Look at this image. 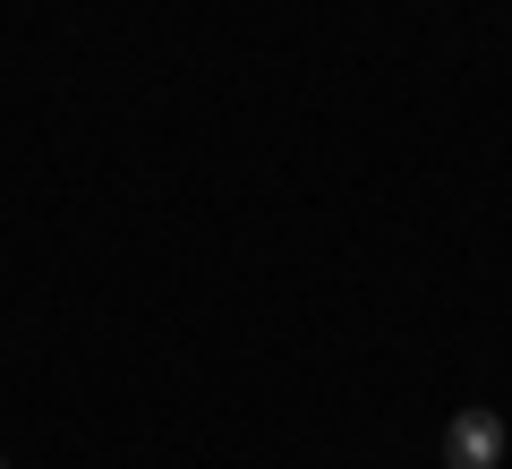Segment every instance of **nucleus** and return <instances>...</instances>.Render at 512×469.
Listing matches in <instances>:
<instances>
[{
  "instance_id": "f257e3e1",
  "label": "nucleus",
  "mask_w": 512,
  "mask_h": 469,
  "mask_svg": "<svg viewBox=\"0 0 512 469\" xmlns=\"http://www.w3.org/2000/svg\"><path fill=\"white\" fill-rule=\"evenodd\" d=\"M504 461V418L495 410H461L444 427V469H495Z\"/></svg>"
},
{
  "instance_id": "f03ea898",
  "label": "nucleus",
  "mask_w": 512,
  "mask_h": 469,
  "mask_svg": "<svg viewBox=\"0 0 512 469\" xmlns=\"http://www.w3.org/2000/svg\"><path fill=\"white\" fill-rule=\"evenodd\" d=\"M0 469H9V461H0Z\"/></svg>"
}]
</instances>
